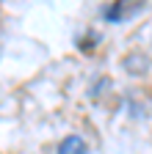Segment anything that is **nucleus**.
Segmentation results:
<instances>
[{"instance_id":"obj_2","label":"nucleus","mask_w":152,"mask_h":154,"mask_svg":"<svg viewBox=\"0 0 152 154\" xmlns=\"http://www.w3.org/2000/svg\"><path fill=\"white\" fill-rule=\"evenodd\" d=\"M130 11H138V3H136V6H125V3H113L111 8H105V19H119V17H127Z\"/></svg>"},{"instance_id":"obj_1","label":"nucleus","mask_w":152,"mask_h":154,"mask_svg":"<svg viewBox=\"0 0 152 154\" xmlns=\"http://www.w3.org/2000/svg\"><path fill=\"white\" fill-rule=\"evenodd\" d=\"M86 143L83 138H78V135H69V138H64L58 143V154H86Z\"/></svg>"}]
</instances>
